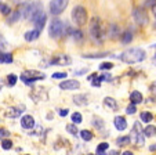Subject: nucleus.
I'll list each match as a JSON object with an SVG mask.
<instances>
[{
  "mask_svg": "<svg viewBox=\"0 0 156 155\" xmlns=\"http://www.w3.org/2000/svg\"><path fill=\"white\" fill-rule=\"evenodd\" d=\"M145 51L142 49H129L126 51L120 54L119 58L122 60L126 64H137V62H141L145 60Z\"/></svg>",
  "mask_w": 156,
  "mask_h": 155,
  "instance_id": "obj_1",
  "label": "nucleus"
},
{
  "mask_svg": "<svg viewBox=\"0 0 156 155\" xmlns=\"http://www.w3.org/2000/svg\"><path fill=\"white\" fill-rule=\"evenodd\" d=\"M66 29L68 27L61 20H53V22L50 24V28H48V33H50V38L59 39L64 35H66Z\"/></svg>",
  "mask_w": 156,
  "mask_h": 155,
  "instance_id": "obj_2",
  "label": "nucleus"
},
{
  "mask_svg": "<svg viewBox=\"0 0 156 155\" xmlns=\"http://www.w3.org/2000/svg\"><path fill=\"white\" fill-rule=\"evenodd\" d=\"M46 78V75L37 71H25L21 73V80L27 85H33L36 80H43Z\"/></svg>",
  "mask_w": 156,
  "mask_h": 155,
  "instance_id": "obj_3",
  "label": "nucleus"
},
{
  "mask_svg": "<svg viewBox=\"0 0 156 155\" xmlns=\"http://www.w3.org/2000/svg\"><path fill=\"white\" fill-rule=\"evenodd\" d=\"M72 20L79 27L86 25V22H87V11H86L84 7H82V6L75 7L73 11H72Z\"/></svg>",
  "mask_w": 156,
  "mask_h": 155,
  "instance_id": "obj_4",
  "label": "nucleus"
},
{
  "mask_svg": "<svg viewBox=\"0 0 156 155\" xmlns=\"http://www.w3.org/2000/svg\"><path fill=\"white\" fill-rule=\"evenodd\" d=\"M145 136H144V130L140 122H136L133 126V132H131V140H134L137 143V146H144L145 144Z\"/></svg>",
  "mask_w": 156,
  "mask_h": 155,
  "instance_id": "obj_5",
  "label": "nucleus"
},
{
  "mask_svg": "<svg viewBox=\"0 0 156 155\" xmlns=\"http://www.w3.org/2000/svg\"><path fill=\"white\" fill-rule=\"evenodd\" d=\"M41 9H43V6H41V3H39V2L25 4L24 9H22V11H21V15H22L24 18H27V20H30V18L33 17V14H35L36 11H39V10H41Z\"/></svg>",
  "mask_w": 156,
  "mask_h": 155,
  "instance_id": "obj_6",
  "label": "nucleus"
},
{
  "mask_svg": "<svg viewBox=\"0 0 156 155\" xmlns=\"http://www.w3.org/2000/svg\"><path fill=\"white\" fill-rule=\"evenodd\" d=\"M90 33H91V38L94 39L95 42H102V29H101L100 25V20L94 18L91 21V25H90Z\"/></svg>",
  "mask_w": 156,
  "mask_h": 155,
  "instance_id": "obj_7",
  "label": "nucleus"
},
{
  "mask_svg": "<svg viewBox=\"0 0 156 155\" xmlns=\"http://www.w3.org/2000/svg\"><path fill=\"white\" fill-rule=\"evenodd\" d=\"M32 20V22L35 24V27L37 31H41L44 28V25H46V20H47V15L44 14L43 9L39 10V11H36L35 14H33V17L30 18Z\"/></svg>",
  "mask_w": 156,
  "mask_h": 155,
  "instance_id": "obj_8",
  "label": "nucleus"
},
{
  "mask_svg": "<svg viewBox=\"0 0 156 155\" xmlns=\"http://www.w3.org/2000/svg\"><path fill=\"white\" fill-rule=\"evenodd\" d=\"M133 18H134V21H136L138 25H147V24L149 22L147 11H145V9H142V7H138V9H136L133 11Z\"/></svg>",
  "mask_w": 156,
  "mask_h": 155,
  "instance_id": "obj_9",
  "label": "nucleus"
},
{
  "mask_svg": "<svg viewBox=\"0 0 156 155\" xmlns=\"http://www.w3.org/2000/svg\"><path fill=\"white\" fill-rule=\"evenodd\" d=\"M68 6V0H51L50 11L53 15H59Z\"/></svg>",
  "mask_w": 156,
  "mask_h": 155,
  "instance_id": "obj_10",
  "label": "nucleus"
},
{
  "mask_svg": "<svg viewBox=\"0 0 156 155\" xmlns=\"http://www.w3.org/2000/svg\"><path fill=\"white\" fill-rule=\"evenodd\" d=\"M51 64H54V65H69V64H72V60H71V57L66 56V54H58V56L53 57Z\"/></svg>",
  "mask_w": 156,
  "mask_h": 155,
  "instance_id": "obj_11",
  "label": "nucleus"
},
{
  "mask_svg": "<svg viewBox=\"0 0 156 155\" xmlns=\"http://www.w3.org/2000/svg\"><path fill=\"white\" fill-rule=\"evenodd\" d=\"M59 87L62 90H76V89L80 87V83L76 79H69V80H64V82L59 83Z\"/></svg>",
  "mask_w": 156,
  "mask_h": 155,
  "instance_id": "obj_12",
  "label": "nucleus"
},
{
  "mask_svg": "<svg viewBox=\"0 0 156 155\" xmlns=\"http://www.w3.org/2000/svg\"><path fill=\"white\" fill-rule=\"evenodd\" d=\"M25 111V105H18V107H10L6 112L7 118H18L21 116V114Z\"/></svg>",
  "mask_w": 156,
  "mask_h": 155,
  "instance_id": "obj_13",
  "label": "nucleus"
},
{
  "mask_svg": "<svg viewBox=\"0 0 156 155\" xmlns=\"http://www.w3.org/2000/svg\"><path fill=\"white\" fill-rule=\"evenodd\" d=\"M21 126L24 129H33L35 127V119L32 115H24L21 118Z\"/></svg>",
  "mask_w": 156,
  "mask_h": 155,
  "instance_id": "obj_14",
  "label": "nucleus"
},
{
  "mask_svg": "<svg viewBox=\"0 0 156 155\" xmlns=\"http://www.w3.org/2000/svg\"><path fill=\"white\" fill-rule=\"evenodd\" d=\"M108 36L111 39H118L120 36V29L116 24H112V25H109L108 28Z\"/></svg>",
  "mask_w": 156,
  "mask_h": 155,
  "instance_id": "obj_15",
  "label": "nucleus"
},
{
  "mask_svg": "<svg viewBox=\"0 0 156 155\" xmlns=\"http://www.w3.org/2000/svg\"><path fill=\"white\" fill-rule=\"evenodd\" d=\"M113 123H115V127L118 129L119 132H122V130H124V129L127 127V122H126V118L124 116H116Z\"/></svg>",
  "mask_w": 156,
  "mask_h": 155,
  "instance_id": "obj_16",
  "label": "nucleus"
},
{
  "mask_svg": "<svg viewBox=\"0 0 156 155\" xmlns=\"http://www.w3.org/2000/svg\"><path fill=\"white\" fill-rule=\"evenodd\" d=\"M39 36H40V31H37V29L28 31V32L25 33V40L27 42H33V40H36V39H39Z\"/></svg>",
  "mask_w": 156,
  "mask_h": 155,
  "instance_id": "obj_17",
  "label": "nucleus"
},
{
  "mask_svg": "<svg viewBox=\"0 0 156 155\" xmlns=\"http://www.w3.org/2000/svg\"><path fill=\"white\" fill-rule=\"evenodd\" d=\"M130 100H131V104H136L137 105V104L142 102V100L144 98H142V94L140 93V91L136 90V91H133V93L130 94Z\"/></svg>",
  "mask_w": 156,
  "mask_h": 155,
  "instance_id": "obj_18",
  "label": "nucleus"
},
{
  "mask_svg": "<svg viewBox=\"0 0 156 155\" xmlns=\"http://www.w3.org/2000/svg\"><path fill=\"white\" fill-rule=\"evenodd\" d=\"M73 102L76 105H86L88 102L87 96H84V94H77V96L73 97Z\"/></svg>",
  "mask_w": 156,
  "mask_h": 155,
  "instance_id": "obj_19",
  "label": "nucleus"
},
{
  "mask_svg": "<svg viewBox=\"0 0 156 155\" xmlns=\"http://www.w3.org/2000/svg\"><path fill=\"white\" fill-rule=\"evenodd\" d=\"M0 62H2V64H11L12 62V54L0 51Z\"/></svg>",
  "mask_w": 156,
  "mask_h": 155,
  "instance_id": "obj_20",
  "label": "nucleus"
},
{
  "mask_svg": "<svg viewBox=\"0 0 156 155\" xmlns=\"http://www.w3.org/2000/svg\"><path fill=\"white\" fill-rule=\"evenodd\" d=\"M104 104H105L108 108L113 109V111H116V109H118V104H116V101L112 98V97H106V98L104 100Z\"/></svg>",
  "mask_w": 156,
  "mask_h": 155,
  "instance_id": "obj_21",
  "label": "nucleus"
},
{
  "mask_svg": "<svg viewBox=\"0 0 156 155\" xmlns=\"http://www.w3.org/2000/svg\"><path fill=\"white\" fill-rule=\"evenodd\" d=\"M144 136H147V137H153V136H156V126L148 125L147 127L144 129Z\"/></svg>",
  "mask_w": 156,
  "mask_h": 155,
  "instance_id": "obj_22",
  "label": "nucleus"
},
{
  "mask_svg": "<svg viewBox=\"0 0 156 155\" xmlns=\"http://www.w3.org/2000/svg\"><path fill=\"white\" fill-rule=\"evenodd\" d=\"M20 18H21V11H14V13H11V14H10L7 22H9V24H14V22H17Z\"/></svg>",
  "mask_w": 156,
  "mask_h": 155,
  "instance_id": "obj_23",
  "label": "nucleus"
},
{
  "mask_svg": "<svg viewBox=\"0 0 156 155\" xmlns=\"http://www.w3.org/2000/svg\"><path fill=\"white\" fill-rule=\"evenodd\" d=\"M131 40H133V33L130 32V31H126V32L122 35V42H123L124 44H129Z\"/></svg>",
  "mask_w": 156,
  "mask_h": 155,
  "instance_id": "obj_24",
  "label": "nucleus"
},
{
  "mask_svg": "<svg viewBox=\"0 0 156 155\" xmlns=\"http://www.w3.org/2000/svg\"><path fill=\"white\" fill-rule=\"evenodd\" d=\"M130 141H131L130 136H123V137H119L116 140V144L118 146H127V144H130Z\"/></svg>",
  "mask_w": 156,
  "mask_h": 155,
  "instance_id": "obj_25",
  "label": "nucleus"
},
{
  "mask_svg": "<svg viewBox=\"0 0 156 155\" xmlns=\"http://www.w3.org/2000/svg\"><path fill=\"white\" fill-rule=\"evenodd\" d=\"M80 136H82V138L84 141H90L93 138V133L90 132V130H87V129H86V130H82V132H80Z\"/></svg>",
  "mask_w": 156,
  "mask_h": 155,
  "instance_id": "obj_26",
  "label": "nucleus"
},
{
  "mask_svg": "<svg viewBox=\"0 0 156 155\" xmlns=\"http://www.w3.org/2000/svg\"><path fill=\"white\" fill-rule=\"evenodd\" d=\"M17 80H18V76L14 75V73H10V75L7 76V83H9V86H15Z\"/></svg>",
  "mask_w": 156,
  "mask_h": 155,
  "instance_id": "obj_27",
  "label": "nucleus"
},
{
  "mask_svg": "<svg viewBox=\"0 0 156 155\" xmlns=\"http://www.w3.org/2000/svg\"><path fill=\"white\" fill-rule=\"evenodd\" d=\"M0 13H2L3 15H10V14H11V9H10V6L2 3V4H0Z\"/></svg>",
  "mask_w": 156,
  "mask_h": 155,
  "instance_id": "obj_28",
  "label": "nucleus"
},
{
  "mask_svg": "<svg viewBox=\"0 0 156 155\" xmlns=\"http://www.w3.org/2000/svg\"><path fill=\"white\" fill-rule=\"evenodd\" d=\"M7 49H9V42L4 39L3 35H0V51H4Z\"/></svg>",
  "mask_w": 156,
  "mask_h": 155,
  "instance_id": "obj_29",
  "label": "nucleus"
},
{
  "mask_svg": "<svg viewBox=\"0 0 156 155\" xmlns=\"http://www.w3.org/2000/svg\"><path fill=\"white\" fill-rule=\"evenodd\" d=\"M2 148L3 149H11L12 148V141L9 138H3L2 140Z\"/></svg>",
  "mask_w": 156,
  "mask_h": 155,
  "instance_id": "obj_30",
  "label": "nucleus"
},
{
  "mask_svg": "<svg viewBox=\"0 0 156 155\" xmlns=\"http://www.w3.org/2000/svg\"><path fill=\"white\" fill-rule=\"evenodd\" d=\"M83 118H82V114L80 112H75V114H72V122L75 123V125H77V123H82Z\"/></svg>",
  "mask_w": 156,
  "mask_h": 155,
  "instance_id": "obj_31",
  "label": "nucleus"
},
{
  "mask_svg": "<svg viewBox=\"0 0 156 155\" xmlns=\"http://www.w3.org/2000/svg\"><path fill=\"white\" fill-rule=\"evenodd\" d=\"M152 114L151 112H142L141 114V120L142 122H145V123H148V122H151L152 120Z\"/></svg>",
  "mask_w": 156,
  "mask_h": 155,
  "instance_id": "obj_32",
  "label": "nucleus"
},
{
  "mask_svg": "<svg viewBox=\"0 0 156 155\" xmlns=\"http://www.w3.org/2000/svg\"><path fill=\"white\" fill-rule=\"evenodd\" d=\"M109 53H98V54H86L83 56L84 58H101V57H106Z\"/></svg>",
  "mask_w": 156,
  "mask_h": 155,
  "instance_id": "obj_33",
  "label": "nucleus"
},
{
  "mask_svg": "<svg viewBox=\"0 0 156 155\" xmlns=\"http://www.w3.org/2000/svg\"><path fill=\"white\" fill-rule=\"evenodd\" d=\"M66 130H68V133H71V135H73V136L79 133V130H77L76 125H68V126H66Z\"/></svg>",
  "mask_w": 156,
  "mask_h": 155,
  "instance_id": "obj_34",
  "label": "nucleus"
},
{
  "mask_svg": "<svg viewBox=\"0 0 156 155\" xmlns=\"http://www.w3.org/2000/svg\"><path fill=\"white\" fill-rule=\"evenodd\" d=\"M126 112H127L129 115L136 114V112H137V107H136V104H130V105L126 108Z\"/></svg>",
  "mask_w": 156,
  "mask_h": 155,
  "instance_id": "obj_35",
  "label": "nucleus"
},
{
  "mask_svg": "<svg viewBox=\"0 0 156 155\" xmlns=\"http://www.w3.org/2000/svg\"><path fill=\"white\" fill-rule=\"evenodd\" d=\"M112 68H113L112 62H102L100 65V69H102V71H108V69H112Z\"/></svg>",
  "mask_w": 156,
  "mask_h": 155,
  "instance_id": "obj_36",
  "label": "nucleus"
},
{
  "mask_svg": "<svg viewBox=\"0 0 156 155\" xmlns=\"http://www.w3.org/2000/svg\"><path fill=\"white\" fill-rule=\"evenodd\" d=\"M73 39L77 42H82L83 40V32L82 31H75L73 32Z\"/></svg>",
  "mask_w": 156,
  "mask_h": 155,
  "instance_id": "obj_37",
  "label": "nucleus"
},
{
  "mask_svg": "<svg viewBox=\"0 0 156 155\" xmlns=\"http://www.w3.org/2000/svg\"><path fill=\"white\" fill-rule=\"evenodd\" d=\"M53 78L54 79H64V78H66V72H54Z\"/></svg>",
  "mask_w": 156,
  "mask_h": 155,
  "instance_id": "obj_38",
  "label": "nucleus"
},
{
  "mask_svg": "<svg viewBox=\"0 0 156 155\" xmlns=\"http://www.w3.org/2000/svg\"><path fill=\"white\" fill-rule=\"evenodd\" d=\"M10 136L9 130L7 129H0V140H3V138H7Z\"/></svg>",
  "mask_w": 156,
  "mask_h": 155,
  "instance_id": "obj_39",
  "label": "nucleus"
},
{
  "mask_svg": "<svg viewBox=\"0 0 156 155\" xmlns=\"http://www.w3.org/2000/svg\"><path fill=\"white\" fill-rule=\"evenodd\" d=\"M111 78H112V76L109 75V73H104V75L98 76V79H100L101 82H109V80H111Z\"/></svg>",
  "mask_w": 156,
  "mask_h": 155,
  "instance_id": "obj_40",
  "label": "nucleus"
},
{
  "mask_svg": "<svg viewBox=\"0 0 156 155\" xmlns=\"http://www.w3.org/2000/svg\"><path fill=\"white\" fill-rule=\"evenodd\" d=\"M156 6V0H145L144 3V7H149V9H152V7Z\"/></svg>",
  "mask_w": 156,
  "mask_h": 155,
  "instance_id": "obj_41",
  "label": "nucleus"
},
{
  "mask_svg": "<svg viewBox=\"0 0 156 155\" xmlns=\"http://www.w3.org/2000/svg\"><path fill=\"white\" fill-rule=\"evenodd\" d=\"M108 147H109L108 143H101V144H98L97 151H105V149H108Z\"/></svg>",
  "mask_w": 156,
  "mask_h": 155,
  "instance_id": "obj_42",
  "label": "nucleus"
},
{
  "mask_svg": "<svg viewBox=\"0 0 156 155\" xmlns=\"http://www.w3.org/2000/svg\"><path fill=\"white\" fill-rule=\"evenodd\" d=\"M93 125L95 126V127H98V129H101L104 126V123H102V119H97V118H95L94 119V122H93Z\"/></svg>",
  "mask_w": 156,
  "mask_h": 155,
  "instance_id": "obj_43",
  "label": "nucleus"
},
{
  "mask_svg": "<svg viewBox=\"0 0 156 155\" xmlns=\"http://www.w3.org/2000/svg\"><path fill=\"white\" fill-rule=\"evenodd\" d=\"M91 85H93V86H94V87H100V86H101V80H100V79H98V75H97V76H95L94 79H93V80H91Z\"/></svg>",
  "mask_w": 156,
  "mask_h": 155,
  "instance_id": "obj_44",
  "label": "nucleus"
},
{
  "mask_svg": "<svg viewBox=\"0 0 156 155\" xmlns=\"http://www.w3.org/2000/svg\"><path fill=\"white\" fill-rule=\"evenodd\" d=\"M59 116H66V115L69 114V109L68 108H65V109H59Z\"/></svg>",
  "mask_w": 156,
  "mask_h": 155,
  "instance_id": "obj_45",
  "label": "nucleus"
},
{
  "mask_svg": "<svg viewBox=\"0 0 156 155\" xmlns=\"http://www.w3.org/2000/svg\"><path fill=\"white\" fill-rule=\"evenodd\" d=\"M87 72V69H82V71H77V72H75V75H83V73Z\"/></svg>",
  "mask_w": 156,
  "mask_h": 155,
  "instance_id": "obj_46",
  "label": "nucleus"
},
{
  "mask_svg": "<svg viewBox=\"0 0 156 155\" xmlns=\"http://www.w3.org/2000/svg\"><path fill=\"white\" fill-rule=\"evenodd\" d=\"M106 155H120V154H119L118 151H115V149H113V151H109V154H106Z\"/></svg>",
  "mask_w": 156,
  "mask_h": 155,
  "instance_id": "obj_47",
  "label": "nucleus"
},
{
  "mask_svg": "<svg viewBox=\"0 0 156 155\" xmlns=\"http://www.w3.org/2000/svg\"><path fill=\"white\" fill-rule=\"evenodd\" d=\"M95 76H97V73H93V75H90V76H88L87 79L90 80V82H91V80H93V79H94V78H95Z\"/></svg>",
  "mask_w": 156,
  "mask_h": 155,
  "instance_id": "obj_48",
  "label": "nucleus"
},
{
  "mask_svg": "<svg viewBox=\"0 0 156 155\" xmlns=\"http://www.w3.org/2000/svg\"><path fill=\"white\" fill-rule=\"evenodd\" d=\"M122 155H133V152H131V151H124Z\"/></svg>",
  "mask_w": 156,
  "mask_h": 155,
  "instance_id": "obj_49",
  "label": "nucleus"
},
{
  "mask_svg": "<svg viewBox=\"0 0 156 155\" xmlns=\"http://www.w3.org/2000/svg\"><path fill=\"white\" fill-rule=\"evenodd\" d=\"M95 155H106V154H105V151H97Z\"/></svg>",
  "mask_w": 156,
  "mask_h": 155,
  "instance_id": "obj_50",
  "label": "nucleus"
},
{
  "mask_svg": "<svg viewBox=\"0 0 156 155\" xmlns=\"http://www.w3.org/2000/svg\"><path fill=\"white\" fill-rule=\"evenodd\" d=\"M2 89H3V80L0 79V91H2Z\"/></svg>",
  "mask_w": 156,
  "mask_h": 155,
  "instance_id": "obj_51",
  "label": "nucleus"
},
{
  "mask_svg": "<svg viewBox=\"0 0 156 155\" xmlns=\"http://www.w3.org/2000/svg\"><path fill=\"white\" fill-rule=\"evenodd\" d=\"M153 149H156V146H152V147H151V151H153Z\"/></svg>",
  "mask_w": 156,
  "mask_h": 155,
  "instance_id": "obj_52",
  "label": "nucleus"
},
{
  "mask_svg": "<svg viewBox=\"0 0 156 155\" xmlns=\"http://www.w3.org/2000/svg\"><path fill=\"white\" fill-rule=\"evenodd\" d=\"M153 64L156 65V54H155V57H153Z\"/></svg>",
  "mask_w": 156,
  "mask_h": 155,
  "instance_id": "obj_53",
  "label": "nucleus"
},
{
  "mask_svg": "<svg viewBox=\"0 0 156 155\" xmlns=\"http://www.w3.org/2000/svg\"><path fill=\"white\" fill-rule=\"evenodd\" d=\"M88 155H93V154H88Z\"/></svg>",
  "mask_w": 156,
  "mask_h": 155,
  "instance_id": "obj_54",
  "label": "nucleus"
}]
</instances>
